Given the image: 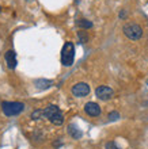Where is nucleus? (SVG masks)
Wrapping results in <instances>:
<instances>
[{
	"mask_svg": "<svg viewBox=\"0 0 148 149\" xmlns=\"http://www.w3.org/2000/svg\"><path fill=\"white\" fill-rule=\"evenodd\" d=\"M75 58V46L72 42H65L61 49V64L64 67H71Z\"/></svg>",
	"mask_w": 148,
	"mask_h": 149,
	"instance_id": "nucleus-1",
	"label": "nucleus"
},
{
	"mask_svg": "<svg viewBox=\"0 0 148 149\" xmlns=\"http://www.w3.org/2000/svg\"><path fill=\"white\" fill-rule=\"evenodd\" d=\"M1 110L7 117L18 115L25 110V104L20 102H3L1 103Z\"/></svg>",
	"mask_w": 148,
	"mask_h": 149,
	"instance_id": "nucleus-2",
	"label": "nucleus"
},
{
	"mask_svg": "<svg viewBox=\"0 0 148 149\" xmlns=\"http://www.w3.org/2000/svg\"><path fill=\"white\" fill-rule=\"evenodd\" d=\"M122 31H124L125 36L128 37L129 39H132V41H137L143 36V29L137 23H126L122 27Z\"/></svg>",
	"mask_w": 148,
	"mask_h": 149,
	"instance_id": "nucleus-3",
	"label": "nucleus"
},
{
	"mask_svg": "<svg viewBox=\"0 0 148 149\" xmlns=\"http://www.w3.org/2000/svg\"><path fill=\"white\" fill-rule=\"evenodd\" d=\"M90 94V86L87 83H76L72 87V95L76 98H84Z\"/></svg>",
	"mask_w": 148,
	"mask_h": 149,
	"instance_id": "nucleus-4",
	"label": "nucleus"
},
{
	"mask_svg": "<svg viewBox=\"0 0 148 149\" xmlns=\"http://www.w3.org/2000/svg\"><path fill=\"white\" fill-rule=\"evenodd\" d=\"M95 95H97L98 99H101V100H105L106 102V100H109V99L113 98L114 91L107 86H99L97 90H95Z\"/></svg>",
	"mask_w": 148,
	"mask_h": 149,
	"instance_id": "nucleus-5",
	"label": "nucleus"
},
{
	"mask_svg": "<svg viewBox=\"0 0 148 149\" xmlns=\"http://www.w3.org/2000/svg\"><path fill=\"white\" fill-rule=\"evenodd\" d=\"M84 111L90 117H99L101 115V107L95 102H88L84 104Z\"/></svg>",
	"mask_w": 148,
	"mask_h": 149,
	"instance_id": "nucleus-6",
	"label": "nucleus"
},
{
	"mask_svg": "<svg viewBox=\"0 0 148 149\" xmlns=\"http://www.w3.org/2000/svg\"><path fill=\"white\" fill-rule=\"evenodd\" d=\"M4 58H6V63H7V67L10 68V69H15L16 64H18V61H16V53L14 50H8L7 53H6V56H4Z\"/></svg>",
	"mask_w": 148,
	"mask_h": 149,
	"instance_id": "nucleus-7",
	"label": "nucleus"
},
{
	"mask_svg": "<svg viewBox=\"0 0 148 149\" xmlns=\"http://www.w3.org/2000/svg\"><path fill=\"white\" fill-rule=\"evenodd\" d=\"M34 84L37 86V88H39V90H45V88H49V87L53 84V81H51V80H43V79H39V80H35Z\"/></svg>",
	"mask_w": 148,
	"mask_h": 149,
	"instance_id": "nucleus-8",
	"label": "nucleus"
},
{
	"mask_svg": "<svg viewBox=\"0 0 148 149\" xmlns=\"http://www.w3.org/2000/svg\"><path fill=\"white\" fill-rule=\"evenodd\" d=\"M68 133H69L74 138H80V137H82V132H80V130H79L75 125H69V126H68Z\"/></svg>",
	"mask_w": 148,
	"mask_h": 149,
	"instance_id": "nucleus-9",
	"label": "nucleus"
},
{
	"mask_svg": "<svg viewBox=\"0 0 148 149\" xmlns=\"http://www.w3.org/2000/svg\"><path fill=\"white\" fill-rule=\"evenodd\" d=\"M78 26L80 29H83V30H88V29L93 27V22H91V20H87V19H79Z\"/></svg>",
	"mask_w": 148,
	"mask_h": 149,
	"instance_id": "nucleus-10",
	"label": "nucleus"
},
{
	"mask_svg": "<svg viewBox=\"0 0 148 149\" xmlns=\"http://www.w3.org/2000/svg\"><path fill=\"white\" fill-rule=\"evenodd\" d=\"M41 118H45V113H43V110H35L31 113V119L33 121H38V119H41Z\"/></svg>",
	"mask_w": 148,
	"mask_h": 149,
	"instance_id": "nucleus-11",
	"label": "nucleus"
},
{
	"mask_svg": "<svg viewBox=\"0 0 148 149\" xmlns=\"http://www.w3.org/2000/svg\"><path fill=\"white\" fill-rule=\"evenodd\" d=\"M78 36H79V39H80V42L82 43H86L87 41H88V36H87L84 31H79Z\"/></svg>",
	"mask_w": 148,
	"mask_h": 149,
	"instance_id": "nucleus-12",
	"label": "nucleus"
},
{
	"mask_svg": "<svg viewBox=\"0 0 148 149\" xmlns=\"http://www.w3.org/2000/svg\"><path fill=\"white\" fill-rule=\"evenodd\" d=\"M107 118H109V121H116V119L120 118V114H118L117 111H113V113H110L109 115H107Z\"/></svg>",
	"mask_w": 148,
	"mask_h": 149,
	"instance_id": "nucleus-13",
	"label": "nucleus"
},
{
	"mask_svg": "<svg viewBox=\"0 0 148 149\" xmlns=\"http://www.w3.org/2000/svg\"><path fill=\"white\" fill-rule=\"evenodd\" d=\"M105 148L106 149H120L117 145H116V142H113V141H112V142H107Z\"/></svg>",
	"mask_w": 148,
	"mask_h": 149,
	"instance_id": "nucleus-14",
	"label": "nucleus"
},
{
	"mask_svg": "<svg viewBox=\"0 0 148 149\" xmlns=\"http://www.w3.org/2000/svg\"><path fill=\"white\" fill-rule=\"evenodd\" d=\"M147 86H148V80H147Z\"/></svg>",
	"mask_w": 148,
	"mask_h": 149,
	"instance_id": "nucleus-15",
	"label": "nucleus"
},
{
	"mask_svg": "<svg viewBox=\"0 0 148 149\" xmlns=\"http://www.w3.org/2000/svg\"><path fill=\"white\" fill-rule=\"evenodd\" d=\"M0 11H1V7H0Z\"/></svg>",
	"mask_w": 148,
	"mask_h": 149,
	"instance_id": "nucleus-16",
	"label": "nucleus"
}]
</instances>
